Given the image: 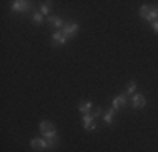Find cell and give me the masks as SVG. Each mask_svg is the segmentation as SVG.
Segmentation results:
<instances>
[{
	"label": "cell",
	"mask_w": 158,
	"mask_h": 152,
	"mask_svg": "<svg viewBox=\"0 0 158 152\" xmlns=\"http://www.w3.org/2000/svg\"><path fill=\"white\" fill-rule=\"evenodd\" d=\"M140 15L148 22H155V20H158V7L141 5L140 7Z\"/></svg>",
	"instance_id": "7a4b0ae2"
},
{
	"label": "cell",
	"mask_w": 158,
	"mask_h": 152,
	"mask_svg": "<svg viewBox=\"0 0 158 152\" xmlns=\"http://www.w3.org/2000/svg\"><path fill=\"white\" fill-rule=\"evenodd\" d=\"M152 29H153V32H156V34H158V20L152 22Z\"/></svg>",
	"instance_id": "e0dca14e"
},
{
	"label": "cell",
	"mask_w": 158,
	"mask_h": 152,
	"mask_svg": "<svg viewBox=\"0 0 158 152\" xmlns=\"http://www.w3.org/2000/svg\"><path fill=\"white\" fill-rule=\"evenodd\" d=\"M126 103H128V96H126L125 93H123V95H118V96L113 98V108H114V110L125 108Z\"/></svg>",
	"instance_id": "8992f818"
},
{
	"label": "cell",
	"mask_w": 158,
	"mask_h": 152,
	"mask_svg": "<svg viewBox=\"0 0 158 152\" xmlns=\"http://www.w3.org/2000/svg\"><path fill=\"white\" fill-rule=\"evenodd\" d=\"M39 128H40V132H42V134H46V132L54 130V125H52V122H49V120H42L39 123Z\"/></svg>",
	"instance_id": "8fae6325"
},
{
	"label": "cell",
	"mask_w": 158,
	"mask_h": 152,
	"mask_svg": "<svg viewBox=\"0 0 158 152\" xmlns=\"http://www.w3.org/2000/svg\"><path fill=\"white\" fill-rule=\"evenodd\" d=\"M114 113H116V110L113 108H108L106 112H104V115H103V120H104V123H108V125H111L113 123V118H114Z\"/></svg>",
	"instance_id": "30bf717a"
},
{
	"label": "cell",
	"mask_w": 158,
	"mask_h": 152,
	"mask_svg": "<svg viewBox=\"0 0 158 152\" xmlns=\"http://www.w3.org/2000/svg\"><path fill=\"white\" fill-rule=\"evenodd\" d=\"M77 30H79V24H76V22H69V24L64 25L62 32H64V36L73 37V36H76V34H77Z\"/></svg>",
	"instance_id": "52a82bcc"
},
{
	"label": "cell",
	"mask_w": 158,
	"mask_h": 152,
	"mask_svg": "<svg viewBox=\"0 0 158 152\" xmlns=\"http://www.w3.org/2000/svg\"><path fill=\"white\" fill-rule=\"evenodd\" d=\"M91 110H93V103H91V101H84V103H81V105H79L77 112H81L82 115H86V113H89Z\"/></svg>",
	"instance_id": "7c38bea8"
},
{
	"label": "cell",
	"mask_w": 158,
	"mask_h": 152,
	"mask_svg": "<svg viewBox=\"0 0 158 152\" xmlns=\"http://www.w3.org/2000/svg\"><path fill=\"white\" fill-rule=\"evenodd\" d=\"M51 10H52V3L51 2H44L42 5H40V14L44 15V17H49V15H51Z\"/></svg>",
	"instance_id": "4fadbf2b"
},
{
	"label": "cell",
	"mask_w": 158,
	"mask_h": 152,
	"mask_svg": "<svg viewBox=\"0 0 158 152\" xmlns=\"http://www.w3.org/2000/svg\"><path fill=\"white\" fill-rule=\"evenodd\" d=\"M135 93H136V81H130V83H128V86H126V96H130V95H131V96H133V95Z\"/></svg>",
	"instance_id": "5bb4252c"
},
{
	"label": "cell",
	"mask_w": 158,
	"mask_h": 152,
	"mask_svg": "<svg viewBox=\"0 0 158 152\" xmlns=\"http://www.w3.org/2000/svg\"><path fill=\"white\" fill-rule=\"evenodd\" d=\"M82 123H84V130H88V132H93V130H96V128H98L96 118L91 115V113L82 115Z\"/></svg>",
	"instance_id": "277c9868"
},
{
	"label": "cell",
	"mask_w": 158,
	"mask_h": 152,
	"mask_svg": "<svg viewBox=\"0 0 158 152\" xmlns=\"http://www.w3.org/2000/svg\"><path fill=\"white\" fill-rule=\"evenodd\" d=\"M32 3L27 2V0H15V2L10 3V10L12 12H27V10H31Z\"/></svg>",
	"instance_id": "3957f363"
},
{
	"label": "cell",
	"mask_w": 158,
	"mask_h": 152,
	"mask_svg": "<svg viewBox=\"0 0 158 152\" xmlns=\"http://www.w3.org/2000/svg\"><path fill=\"white\" fill-rule=\"evenodd\" d=\"M67 39H69V37L64 36L62 30H56V32L52 34V42H54L56 46H62V44H66V42H67Z\"/></svg>",
	"instance_id": "9c48e42d"
},
{
	"label": "cell",
	"mask_w": 158,
	"mask_h": 152,
	"mask_svg": "<svg viewBox=\"0 0 158 152\" xmlns=\"http://www.w3.org/2000/svg\"><path fill=\"white\" fill-rule=\"evenodd\" d=\"M32 22H34V24H42V22H44V15L40 14V12H34Z\"/></svg>",
	"instance_id": "9a60e30c"
},
{
	"label": "cell",
	"mask_w": 158,
	"mask_h": 152,
	"mask_svg": "<svg viewBox=\"0 0 158 152\" xmlns=\"http://www.w3.org/2000/svg\"><path fill=\"white\" fill-rule=\"evenodd\" d=\"M101 113H103V108H101V106H96L94 112H93V117H94V118H98V117H101Z\"/></svg>",
	"instance_id": "2e32d148"
},
{
	"label": "cell",
	"mask_w": 158,
	"mask_h": 152,
	"mask_svg": "<svg viewBox=\"0 0 158 152\" xmlns=\"http://www.w3.org/2000/svg\"><path fill=\"white\" fill-rule=\"evenodd\" d=\"M131 103H133V108H143V106L146 105V98H145V95H141V93H135L133 96H131Z\"/></svg>",
	"instance_id": "5b68a950"
},
{
	"label": "cell",
	"mask_w": 158,
	"mask_h": 152,
	"mask_svg": "<svg viewBox=\"0 0 158 152\" xmlns=\"http://www.w3.org/2000/svg\"><path fill=\"white\" fill-rule=\"evenodd\" d=\"M47 20H49V24H51L56 30H62L64 25H66V24H64V20L61 17H57V15H49Z\"/></svg>",
	"instance_id": "ba28073f"
},
{
	"label": "cell",
	"mask_w": 158,
	"mask_h": 152,
	"mask_svg": "<svg viewBox=\"0 0 158 152\" xmlns=\"http://www.w3.org/2000/svg\"><path fill=\"white\" fill-rule=\"evenodd\" d=\"M31 147L34 150H46V149H56L57 140H47L46 137H34L31 140Z\"/></svg>",
	"instance_id": "6da1fadb"
}]
</instances>
